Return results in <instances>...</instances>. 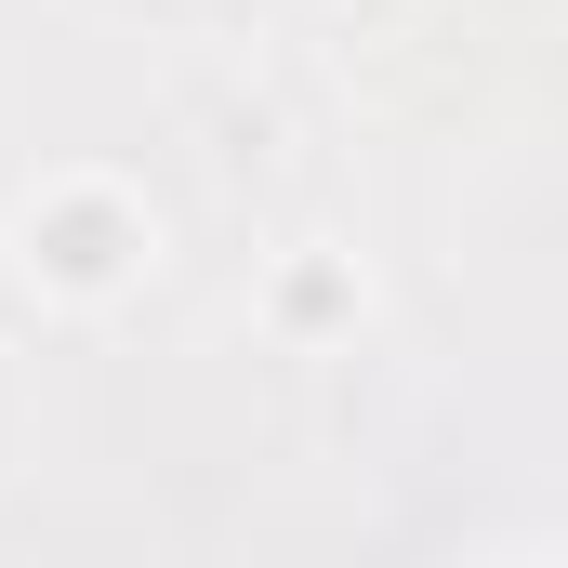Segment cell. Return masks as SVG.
Listing matches in <instances>:
<instances>
[{"label": "cell", "instance_id": "7a4b0ae2", "mask_svg": "<svg viewBox=\"0 0 568 568\" xmlns=\"http://www.w3.org/2000/svg\"><path fill=\"white\" fill-rule=\"evenodd\" d=\"M252 331H265L278 357H344V344L371 331V265H357L344 239H291V252H265Z\"/></svg>", "mask_w": 568, "mask_h": 568}, {"label": "cell", "instance_id": "6da1fadb", "mask_svg": "<svg viewBox=\"0 0 568 568\" xmlns=\"http://www.w3.org/2000/svg\"><path fill=\"white\" fill-rule=\"evenodd\" d=\"M159 252H172L159 199H145L133 172H106V159H53V172L0 212V265H13V291H27L40 317H120V304L159 278Z\"/></svg>", "mask_w": 568, "mask_h": 568}]
</instances>
